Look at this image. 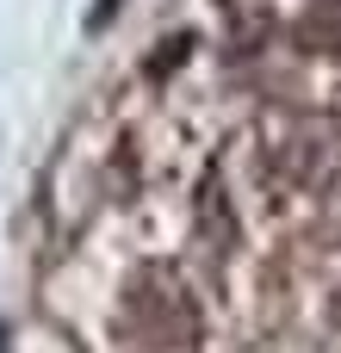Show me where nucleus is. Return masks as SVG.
<instances>
[{
	"mask_svg": "<svg viewBox=\"0 0 341 353\" xmlns=\"http://www.w3.org/2000/svg\"><path fill=\"white\" fill-rule=\"evenodd\" d=\"M124 310H130V323L149 335V341H162V347H186L193 335H199V304H193V292L180 285V273L174 267H137L130 273V285H124Z\"/></svg>",
	"mask_w": 341,
	"mask_h": 353,
	"instance_id": "obj_1",
	"label": "nucleus"
},
{
	"mask_svg": "<svg viewBox=\"0 0 341 353\" xmlns=\"http://www.w3.org/2000/svg\"><path fill=\"white\" fill-rule=\"evenodd\" d=\"M267 161L292 180V186H311V192H323L329 180H335V137L317 124V118H298V112H280V118H267Z\"/></svg>",
	"mask_w": 341,
	"mask_h": 353,
	"instance_id": "obj_2",
	"label": "nucleus"
},
{
	"mask_svg": "<svg viewBox=\"0 0 341 353\" xmlns=\"http://www.w3.org/2000/svg\"><path fill=\"white\" fill-rule=\"evenodd\" d=\"M186 50H193V37H186V31H174L168 43H155V50H149V74H155V81H162V74H174V62H186Z\"/></svg>",
	"mask_w": 341,
	"mask_h": 353,
	"instance_id": "obj_3",
	"label": "nucleus"
},
{
	"mask_svg": "<svg viewBox=\"0 0 341 353\" xmlns=\"http://www.w3.org/2000/svg\"><path fill=\"white\" fill-rule=\"evenodd\" d=\"M118 6H124V0H93V12H87V31H106Z\"/></svg>",
	"mask_w": 341,
	"mask_h": 353,
	"instance_id": "obj_4",
	"label": "nucleus"
},
{
	"mask_svg": "<svg viewBox=\"0 0 341 353\" xmlns=\"http://www.w3.org/2000/svg\"><path fill=\"white\" fill-rule=\"evenodd\" d=\"M0 353H12V323L0 316Z\"/></svg>",
	"mask_w": 341,
	"mask_h": 353,
	"instance_id": "obj_5",
	"label": "nucleus"
}]
</instances>
